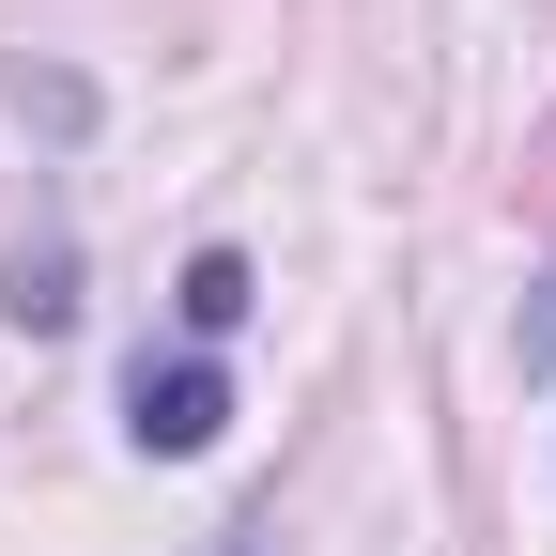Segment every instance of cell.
I'll return each instance as SVG.
<instances>
[{
  "mask_svg": "<svg viewBox=\"0 0 556 556\" xmlns=\"http://www.w3.org/2000/svg\"><path fill=\"white\" fill-rule=\"evenodd\" d=\"M0 309H16L31 340H62V325H78V263H62V248H47V263H16V294H0Z\"/></svg>",
  "mask_w": 556,
  "mask_h": 556,
  "instance_id": "obj_3",
  "label": "cell"
},
{
  "mask_svg": "<svg viewBox=\"0 0 556 556\" xmlns=\"http://www.w3.org/2000/svg\"><path fill=\"white\" fill-rule=\"evenodd\" d=\"M217 556H248V541H217Z\"/></svg>",
  "mask_w": 556,
  "mask_h": 556,
  "instance_id": "obj_5",
  "label": "cell"
},
{
  "mask_svg": "<svg viewBox=\"0 0 556 556\" xmlns=\"http://www.w3.org/2000/svg\"><path fill=\"white\" fill-rule=\"evenodd\" d=\"M526 356H541V371H556V278H541V309H526Z\"/></svg>",
  "mask_w": 556,
  "mask_h": 556,
  "instance_id": "obj_4",
  "label": "cell"
},
{
  "mask_svg": "<svg viewBox=\"0 0 556 556\" xmlns=\"http://www.w3.org/2000/svg\"><path fill=\"white\" fill-rule=\"evenodd\" d=\"M232 325H248V248H201V263H186V340L217 356Z\"/></svg>",
  "mask_w": 556,
  "mask_h": 556,
  "instance_id": "obj_2",
  "label": "cell"
},
{
  "mask_svg": "<svg viewBox=\"0 0 556 556\" xmlns=\"http://www.w3.org/2000/svg\"><path fill=\"white\" fill-rule=\"evenodd\" d=\"M124 433L155 448V464H201V448L232 433V371H217V356H170V371L139 356V371H124Z\"/></svg>",
  "mask_w": 556,
  "mask_h": 556,
  "instance_id": "obj_1",
  "label": "cell"
}]
</instances>
